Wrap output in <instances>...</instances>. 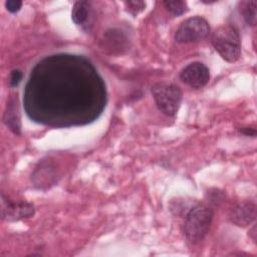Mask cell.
I'll return each mask as SVG.
<instances>
[{
	"instance_id": "obj_2",
	"label": "cell",
	"mask_w": 257,
	"mask_h": 257,
	"mask_svg": "<svg viewBox=\"0 0 257 257\" xmlns=\"http://www.w3.org/2000/svg\"><path fill=\"white\" fill-rule=\"evenodd\" d=\"M212 44L224 60L235 62L239 59L241 54V39L235 26L224 24L218 27L212 35Z\"/></svg>"
},
{
	"instance_id": "obj_7",
	"label": "cell",
	"mask_w": 257,
	"mask_h": 257,
	"mask_svg": "<svg viewBox=\"0 0 257 257\" xmlns=\"http://www.w3.org/2000/svg\"><path fill=\"white\" fill-rule=\"evenodd\" d=\"M256 218V206L252 203L244 202L236 205L231 213L230 220L238 227H246L250 225Z\"/></svg>"
},
{
	"instance_id": "obj_11",
	"label": "cell",
	"mask_w": 257,
	"mask_h": 257,
	"mask_svg": "<svg viewBox=\"0 0 257 257\" xmlns=\"http://www.w3.org/2000/svg\"><path fill=\"white\" fill-rule=\"evenodd\" d=\"M256 7L257 2L255 0L246 2L243 6V17L246 20V22L250 25L256 24Z\"/></svg>"
},
{
	"instance_id": "obj_8",
	"label": "cell",
	"mask_w": 257,
	"mask_h": 257,
	"mask_svg": "<svg viewBox=\"0 0 257 257\" xmlns=\"http://www.w3.org/2000/svg\"><path fill=\"white\" fill-rule=\"evenodd\" d=\"M71 18L73 22L80 26L83 30H88L91 26L92 20V10L90 3L87 1H76L72 7Z\"/></svg>"
},
{
	"instance_id": "obj_4",
	"label": "cell",
	"mask_w": 257,
	"mask_h": 257,
	"mask_svg": "<svg viewBox=\"0 0 257 257\" xmlns=\"http://www.w3.org/2000/svg\"><path fill=\"white\" fill-rule=\"evenodd\" d=\"M210 32V26L206 19L195 16L181 23L175 33V39L179 43L199 42L205 39Z\"/></svg>"
},
{
	"instance_id": "obj_15",
	"label": "cell",
	"mask_w": 257,
	"mask_h": 257,
	"mask_svg": "<svg viewBox=\"0 0 257 257\" xmlns=\"http://www.w3.org/2000/svg\"><path fill=\"white\" fill-rule=\"evenodd\" d=\"M240 132H242L243 134L245 135H252V136H255V130H252V128H249V127H244L242 130H240Z\"/></svg>"
},
{
	"instance_id": "obj_3",
	"label": "cell",
	"mask_w": 257,
	"mask_h": 257,
	"mask_svg": "<svg viewBox=\"0 0 257 257\" xmlns=\"http://www.w3.org/2000/svg\"><path fill=\"white\" fill-rule=\"evenodd\" d=\"M152 93L158 108L168 116H174L182 102L181 89L173 84L158 82L152 86Z\"/></svg>"
},
{
	"instance_id": "obj_10",
	"label": "cell",
	"mask_w": 257,
	"mask_h": 257,
	"mask_svg": "<svg viewBox=\"0 0 257 257\" xmlns=\"http://www.w3.org/2000/svg\"><path fill=\"white\" fill-rule=\"evenodd\" d=\"M164 5L166 9L174 16L183 15L188 11L187 2L183 0H167L164 1Z\"/></svg>"
},
{
	"instance_id": "obj_6",
	"label": "cell",
	"mask_w": 257,
	"mask_h": 257,
	"mask_svg": "<svg viewBox=\"0 0 257 257\" xmlns=\"http://www.w3.org/2000/svg\"><path fill=\"white\" fill-rule=\"evenodd\" d=\"M181 80L193 88H201L210 80L209 68L201 62H192L185 66L180 73Z\"/></svg>"
},
{
	"instance_id": "obj_13",
	"label": "cell",
	"mask_w": 257,
	"mask_h": 257,
	"mask_svg": "<svg viewBox=\"0 0 257 257\" xmlns=\"http://www.w3.org/2000/svg\"><path fill=\"white\" fill-rule=\"evenodd\" d=\"M21 6H22V1H20V0H7L5 2L6 9L11 13H15V12L19 11Z\"/></svg>"
},
{
	"instance_id": "obj_1",
	"label": "cell",
	"mask_w": 257,
	"mask_h": 257,
	"mask_svg": "<svg viewBox=\"0 0 257 257\" xmlns=\"http://www.w3.org/2000/svg\"><path fill=\"white\" fill-rule=\"evenodd\" d=\"M213 219L212 209L205 204H197L187 213L184 221V233L191 244L201 242L206 236Z\"/></svg>"
},
{
	"instance_id": "obj_14",
	"label": "cell",
	"mask_w": 257,
	"mask_h": 257,
	"mask_svg": "<svg viewBox=\"0 0 257 257\" xmlns=\"http://www.w3.org/2000/svg\"><path fill=\"white\" fill-rule=\"evenodd\" d=\"M22 79V72L19 69H14L12 70L11 74H10V85L11 86H17L19 84V82Z\"/></svg>"
},
{
	"instance_id": "obj_5",
	"label": "cell",
	"mask_w": 257,
	"mask_h": 257,
	"mask_svg": "<svg viewBox=\"0 0 257 257\" xmlns=\"http://www.w3.org/2000/svg\"><path fill=\"white\" fill-rule=\"evenodd\" d=\"M34 214L33 205L22 202L11 200L1 195V216L2 219L7 221H17L23 218H29Z\"/></svg>"
},
{
	"instance_id": "obj_12",
	"label": "cell",
	"mask_w": 257,
	"mask_h": 257,
	"mask_svg": "<svg viewBox=\"0 0 257 257\" xmlns=\"http://www.w3.org/2000/svg\"><path fill=\"white\" fill-rule=\"evenodd\" d=\"M126 10L133 15H137L146 8V2L144 1H125L124 2Z\"/></svg>"
},
{
	"instance_id": "obj_9",
	"label": "cell",
	"mask_w": 257,
	"mask_h": 257,
	"mask_svg": "<svg viewBox=\"0 0 257 257\" xmlns=\"http://www.w3.org/2000/svg\"><path fill=\"white\" fill-rule=\"evenodd\" d=\"M3 120L5 124L16 135L20 134L21 124H20V117L18 113V106L14 99H10L7 103L6 110L4 112Z\"/></svg>"
}]
</instances>
